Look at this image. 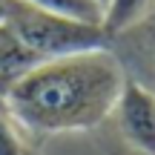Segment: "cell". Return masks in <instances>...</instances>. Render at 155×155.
I'll use <instances>...</instances> for the list:
<instances>
[{
  "instance_id": "6da1fadb",
  "label": "cell",
  "mask_w": 155,
  "mask_h": 155,
  "mask_svg": "<svg viewBox=\"0 0 155 155\" xmlns=\"http://www.w3.org/2000/svg\"><path fill=\"white\" fill-rule=\"evenodd\" d=\"M127 81L109 49H89L32 66L3 95L17 127L35 135H66L92 129L112 115Z\"/></svg>"
},
{
  "instance_id": "7a4b0ae2",
  "label": "cell",
  "mask_w": 155,
  "mask_h": 155,
  "mask_svg": "<svg viewBox=\"0 0 155 155\" xmlns=\"http://www.w3.org/2000/svg\"><path fill=\"white\" fill-rule=\"evenodd\" d=\"M3 29L38 61L66 58V55L106 46L104 26L52 15V12H43L26 0H12V15Z\"/></svg>"
},
{
  "instance_id": "3957f363",
  "label": "cell",
  "mask_w": 155,
  "mask_h": 155,
  "mask_svg": "<svg viewBox=\"0 0 155 155\" xmlns=\"http://www.w3.org/2000/svg\"><path fill=\"white\" fill-rule=\"evenodd\" d=\"M115 118L124 141L132 150L155 155V92L138 81H124L115 101Z\"/></svg>"
},
{
  "instance_id": "277c9868",
  "label": "cell",
  "mask_w": 155,
  "mask_h": 155,
  "mask_svg": "<svg viewBox=\"0 0 155 155\" xmlns=\"http://www.w3.org/2000/svg\"><path fill=\"white\" fill-rule=\"evenodd\" d=\"M38 58L26 52L6 29H0V92H9L32 66H38Z\"/></svg>"
},
{
  "instance_id": "5b68a950",
  "label": "cell",
  "mask_w": 155,
  "mask_h": 155,
  "mask_svg": "<svg viewBox=\"0 0 155 155\" xmlns=\"http://www.w3.org/2000/svg\"><path fill=\"white\" fill-rule=\"evenodd\" d=\"M155 0H109V6L104 9V32H127V29L138 26L147 15H150Z\"/></svg>"
},
{
  "instance_id": "8992f818",
  "label": "cell",
  "mask_w": 155,
  "mask_h": 155,
  "mask_svg": "<svg viewBox=\"0 0 155 155\" xmlns=\"http://www.w3.org/2000/svg\"><path fill=\"white\" fill-rule=\"evenodd\" d=\"M26 3L38 6L43 12H52V15L69 17V20L104 26V12H101V6L95 0H26Z\"/></svg>"
},
{
  "instance_id": "52a82bcc",
  "label": "cell",
  "mask_w": 155,
  "mask_h": 155,
  "mask_svg": "<svg viewBox=\"0 0 155 155\" xmlns=\"http://www.w3.org/2000/svg\"><path fill=\"white\" fill-rule=\"evenodd\" d=\"M0 155H26L23 152V141L17 138V129L12 121L0 112Z\"/></svg>"
},
{
  "instance_id": "ba28073f",
  "label": "cell",
  "mask_w": 155,
  "mask_h": 155,
  "mask_svg": "<svg viewBox=\"0 0 155 155\" xmlns=\"http://www.w3.org/2000/svg\"><path fill=\"white\" fill-rule=\"evenodd\" d=\"M9 15H12V0H0V29L6 26Z\"/></svg>"
},
{
  "instance_id": "9c48e42d",
  "label": "cell",
  "mask_w": 155,
  "mask_h": 155,
  "mask_svg": "<svg viewBox=\"0 0 155 155\" xmlns=\"http://www.w3.org/2000/svg\"><path fill=\"white\" fill-rule=\"evenodd\" d=\"M95 3H98V6H101V12H104L106 6H109V0H95Z\"/></svg>"
}]
</instances>
